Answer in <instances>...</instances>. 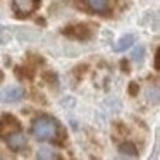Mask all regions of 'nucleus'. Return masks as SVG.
I'll return each instance as SVG.
<instances>
[{
  "label": "nucleus",
  "instance_id": "2eb2a0df",
  "mask_svg": "<svg viewBox=\"0 0 160 160\" xmlns=\"http://www.w3.org/2000/svg\"><path fill=\"white\" fill-rule=\"evenodd\" d=\"M4 79V74H2V71H0V81Z\"/></svg>",
  "mask_w": 160,
  "mask_h": 160
},
{
  "label": "nucleus",
  "instance_id": "20e7f679",
  "mask_svg": "<svg viewBox=\"0 0 160 160\" xmlns=\"http://www.w3.org/2000/svg\"><path fill=\"white\" fill-rule=\"evenodd\" d=\"M4 141H5V145L9 146L11 152H24V150L28 148V138H26L21 131H14V132H11V134H7L4 138Z\"/></svg>",
  "mask_w": 160,
  "mask_h": 160
},
{
  "label": "nucleus",
  "instance_id": "ddd939ff",
  "mask_svg": "<svg viewBox=\"0 0 160 160\" xmlns=\"http://www.w3.org/2000/svg\"><path fill=\"white\" fill-rule=\"evenodd\" d=\"M43 79H45L47 83L50 84V86H53V84L57 86V81H59V79H57V74L52 72V71H47V72L43 74Z\"/></svg>",
  "mask_w": 160,
  "mask_h": 160
},
{
  "label": "nucleus",
  "instance_id": "0eeeda50",
  "mask_svg": "<svg viewBox=\"0 0 160 160\" xmlns=\"http://www.w3.org/2000/svg\"><path fill=\"white\" fill-rule=\"evenodd\" d=\"M91 12L100 16H108L112 11V0H84Z\"/></svg>",
  "mask_w": 160,
  "mask_h": 160
},
{
  "label": "nucleus",
  "instance_id": "7ed1b4c3",
  "mask_svg": "<svg viewBox=\"0 0 160 160\" xmlns=\"http://www.w3.org/2000/svg\"><path fill=\"white\" fill-rule=\"evenodd\" d=\"M42 5V0H14L12 2V9H14L18 18H26L31 12L38 11Z\"/></svg>",
  "mask_w": 160,
  "mask_h": 160
},
{
  "label": "nucleus",
  "instance_id": "4468645a",
  "mask_svg": "<svg viewBox=\"0 0 160 160\" xmlns=\"http://www.w3.org/2000/svg\"><path fill=\"white\" fill-rule=\"evenodd\" d=\"M138 91H139V86H138V83H129L128 93L131 95V97H136V95H138Z\"/></svg>",
  "mask_w": 160,
  "mask_h": 160
},
{
  "label": "nucleus",
  "instance_id": "9d476101",
  "mask_svg": "<svg viewBox=\"0 0 160 160\" xmlns=\"http://www.w3.org/2000/svg\"><path fill=\"white\" fill-rule=\"evenodd\" d=\"M14 71L21 79H33V76H35V67L33 66H19Z\"/></svg>",
  "mask_w": 160,
  "mask_h": 160
},
{
  "label": "nucleus",
  "instance_id": "f257e3e1",
  "mask_svg": "<svg viewBox=\"0 0 160 160\" xmlns=\"http://www.w3.org/2000/svg\"><path fill=\"white\" fill-rule=\"evenodd\" d=\"M31 134L40 141H57L60 145H62V141L59 138H64L60 122L52 115H38L31 122Z\"/></svg>",
  "mask_w": 160,
  "mask_h": 160
},
{
  "label": "nucleus",
  "instance_id": "f03ea898",
  "mask_svg": "<svg viewBox=\"0 0 160 160\" xmlns=\"http://www.w3.org/2000/svg\"><path fill=\"white\" fill-rule=\"evenodd\" d=\"M97 28L98 26H95L93 22H76V24L62 28V35L78 42H90L97 35Z\"/></svg>",
  "mask_w": 160,
  "mask_h": 160
},
{
  "label": "nucleus",
  "instance_id": "6e6552de",
  "mask_svg": "<svg viewBox=\"0 0 160 160\" xmlns=\"http://www.w3.org/2000/svg\"><path fill=\"white\" fill-rule=\"evenodd\" d=\"M134 40H136L134 35H124V36H121V38L115 42L114 50H115V52H126L128 48H131V47H132Z\"/></svg>",
  "mask_w": 160,
  "mask_h": 160
},
{
  "label": "nucleus",
  "instance_id": "39448f33",
  "mask_svg": "<svg viewBox=\"0 0 160 160\" xmlns=\"http://www.w3.org/2000/svg\"><path fill=\"white\" fill-rule=\"evenodd\" d=\"M14 131H21V122L11 114H4L0 117V138L4 139L7 134Z\"/></svg>",
  "mask_w": 160,
  "mask_h": 160
},
{
  "label": "nucleus",
  "instance_id": "423d86ee",
  "mask_svg": "<svg viewBox=\"0 0 160 160\" xmlns=\"http://www.w3.org/2000/svg\"><path fill=\"white\" fill-rule=\"evenodd\" d=\"M24 98V90L21 86H7L0 91V102L2 103H18Z\"/></svg>",
  "mask_w": 160,
  "mask_h": 160
},
{
  "label": "nucleus",
  "instance_id": "f8f14e48",
  "mask_svg": "<svg viewBox=\"0 0 160 160\" xmlns=\"http://www.w3.org/2000/svg\"><path fill=\"white\" fill-rule=\"evenodd\" d=\"M145 59V47H136L134 50H132L131 53V60H134V62H141V60Z\"/></svg>",
  "mask_w": 160,
  "mask_h": 160
},
{
  "label": "nucleus",
  "instance_id": "1a4fd4ad",
  "mask_svg": "<svg viewBox=\"0 0 160 160\" xmlns=\"http://www.w3.org/2000/svg\"><path fill=\"white\" fill-rule=\"evenodd\" d=\"M119 153H121V155H124V157H132V158L139 155L136 145H134V143H131V141L121 143V145H119Z\"/></svg>",
  "mask_w": 160,
  "mask_h": 160
},
{
  "label": "nucleus",
  "instance_id": "9b49d317",
  "mask_svg": "<svg viewBox=\"0 0 160 160\" xmlns=\"http://www.w3.org/2000/svg\"><path fill=\"white\" fill-rule=\"evenodd\" d=\"M36 157H38V158H48V160L62 158V157H60V153L53 152L52 148H48V146H43V148H40L38 152H36Z\"/></svg>",
  "mask_w": 160,
  "mask_h": 160
}]
</instances>
